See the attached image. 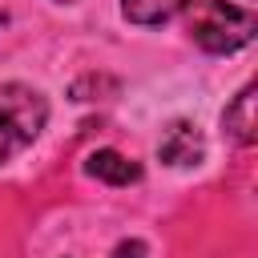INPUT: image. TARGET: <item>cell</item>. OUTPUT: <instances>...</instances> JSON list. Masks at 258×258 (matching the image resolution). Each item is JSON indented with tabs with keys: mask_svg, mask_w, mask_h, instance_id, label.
<instances>
[{
	"mask_svg": "<svg viewBox=\"0 0 258 258\" xmlns=\"http://www.w3.org/2000/svg\"><path fill=\"white\" fill-rule=\"evenodd\" d=\"M117 258H145V242H137V238L133 242H121L117 246Z\"/></svg>",
	"mask_w": 258,
	"mask_h": 258,
	"instance_id": "cell-7",
	"label": "cell"
},
{
	"mask_svg": "<svg viewBox=\"0 0 258 258\" xmlns=\"http://www.w3.org/2000/svg\"><path fill=\"white\" fill-rule=\"evenodd\" d=\"M48 121V101L40 89L8 81L0 85V165L24 153Z\"/></svg>",
	"mask_w": 258,
	"mask_h": 258,
	"instance_id": "cell-1",
	"label": "cell"
},
{
	"mask_svg": "<svg viewBox=\"0 0 258 258\" xmlns=\"http://www.w3.org/2000/svg\"><path fill=\"white\" fill-rule=\"evenodd\" d=\"M185 8V0H121V12H125V20H133V24H165L169 16H177Z\"/></svg>",
	"mask_w": 258,
	"mask_h": 258,
	"instance_id": "cell-6",
	"label": "cell"
},
{
	"mask_svg": "<svg viewBox=\"0 0 258 258\" xmlns=\"http://www.w3.org/2000/svg\"><path fill=\"white\" fill-rule=\"evenodd\" d=\"M202 153H206V145H202V137H198V129L189 121H173L165 129L161 145H157V157L165 165H198Z\"/></svg>",
	"mask_w": 258,
	"mask_h": 258,
	"instance_id": "cell-3",
	"label": "cell"
},
{
	"mask_svg": "<svg viewBox=\"0 0 258 258\" xmlns=\"http://www.w3.org/2000/svg\"><path fill=\"white\" fill-rule=\"evenodd\" d=\"M254 101H258V89L246 85L222 113V129L238 141V145H254L258 141V117H254Z\"/></svg>",
	"mask_w": 258,
	"mask_h": 258,
	"instance_id": "cell-4",
	"label": "cell"
},
{
	"mask_svg": "<svg viewBox=\"0 0 258 258\" xmlns=\"http://www.w3.org/2000/svg\"><path fill=\"white\" fill-rule=\"evenodd\" d=\"M85 169H89V177L109 181V185H129V181L141 177V169H137L125 153H117V149H97V153H89Z\"/></svg>",
	"mask_w": 258,
	"mask_h": 258,
	"instance_id": "cell-5",
	"label": "cell"
},
{
	"mask_svg": "<svg viewBox=\"0 0 258 258\" xmlns=\"http://www.w3.org/2000/svg\"><path fill=\"white\" fill-rule=\"evenodd\" d=\"M60 4H69V0H60Z\"/></svg>",
	"mask_w": 258,
	"mask_h": 258,
	"instance_id": "cell-8",
	"label": "cell"
},
{
	"mask_svg": "<svg viewBox=\"0 0 258 258\" xmlns=\"http://www.w3.org/2000/svg\"><path fill=\"white\" fill-rule=\"evenodd\" d=\"M254 12L226 4V0H194L189 4V36L206 52H238L242 44L254 40Z\"/></svg>",
	"mask_w": 258,
	"mask_h": 258,
	"instance_id": "cell-2",
	"label": "cell"
}]
</instances>
